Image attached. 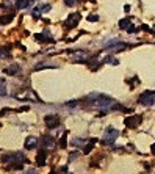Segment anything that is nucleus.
<instances>
[{"mask_svg":"<svg viewBox=\"0 0 155 174\" xmlns=\"http://www.w3.org/2000/svg\"><path fill=\"white\" fill-rule=\"evenodd\" d=\"M44 122H46V125H47L49 129H55V127H58V124H60V118H58L57 115H47V116L44 118Z\"/></svg>","mask_w":155,"mask_h":174,"instance_id":"obj_6","label":"nucleus"},{"mask_svg":"<svg viewBox=\"0 0 155 174\" xmlns=\"http://www.w3.org/2000/svg\"><path fill=\"white\" fill-rule=\"evenodd\" d=\"M103 61H105V63H111L113 66H116V64H119V61H118L116 58H113V57H107V58H105Z\"/></svg>","mask_w":155,"mask_h":174,"instance_id":"obj_19","label":"nucleus"},{"mask_svg":"<svg viewBox=\"0 0 155 174\" xmlns=\"http://www.w3.org/2000/svg\"><path fill=\"white\" fill-rule=\"evenodd\" d=\"M128 27H130V19H121V21H119V28L127 30Z\"/></svg>","mask_w":155,"mask_h":174,"instance_id":"obj_15","label":"nucleus"},{"mask_svg":"<svg viewBox=\"0 0 155 174\" xmlns=\"http://www.w3.org/2000/svg\"><path fill=\"white\" fill-rule=\"evenodd\" d=\"M150 151H152V154H155V143L150 146Z\"/></svg>","mask_w":155,"mask_h":174,"instance_id":"obj_31","label":"nucleus"},{"mask_svg":"<svg viewBox=\"0 0 155 174\" xmlns=\"http://www.w3.org/2000/svg\"><path fill=\"white\" fill-rule=\"evenodd\" d=\"M19 71V64H13L11 68H7L5 69V74H10V75H14L16 72Z\"/></svg>","mask_w":155,"mask_h":174,"instance_id":"obj_14","label":"nucleus"},{"mask_svg":"<svg viewBox=\"0 0 155 174\" xmlns=\"http://www.w3.org/2000/svg\"><path fill=\"white\" fill-rule=\"evenodd\" d=\"M46 68H57L55 64H47V63H41L38 66H35V71H41V69H46Z\"/></svg>","mask_w":155,"mask_h":174,"instance_id":"obj_18","label":"nucleus"},{"mask_svg":"<svg viewBox=\"0 0 155 174\" xmlns=\"http://www.w3.org/2000/svg\"><path fill=\"white\" fill-rule=\"evenodd\" d=\"M42 146L47 147V149H52V147L55 146L53 138H52V136H44V138H42Z\"/></svg>","mask_w":155,"mask_h":174,"instance_id":"obj_10","label":"nucleus"},{"mask_svg":"<svg viewBox=\"0 0 155 174\" xmlns=\"http://www.w3.org/2000/svg\"><path fill=\"white\" fill-rule=\"evenodd\" d=\"M96 141H97L96 138H91V140H89V143H88V144H86V146L83 147V152H85V154H89V152H91V149L94 147Z\"/></svg>","mask_w":155,"mask_h":174,"instance_id":"obj_13","label":"nucleus"},{"mask_svg":"<svg viewBox=\"0 0 155 174\" xmlns=\"http://www.w3.org/2000/svg\"><path fill=\"white\" fill-rule=\"evenodd\" d=\"M127 32H128V33H138V32H139V27H135V25H130V27L127 28Z\"/></svg>","mask_w":155,"mask_h":174,"instance_id":"obj_22","label":"nucleus"},{"mask_svg":"<svg viewBox=\"0 0 155 174\" xmlns=\"http://www.w3.org/2000/svg\"><path fill=\"white\" fill-rule=\"evenodd\" d=\"M36 144H38V138H35V136H28V138L25 140L24 147H25L27 151H30V149H35V147H36Z\"/></svg>","mask_w":155,"mask_h":174,"instance_id":"obj_8","label":"nucleus"},{"mask_svg":"<svg viewBox=\"0 0 155 174\" xmlns=\"http://www.w3.org/2000/svg\"><path fill=\"white\" fill-rule=\"evenodd\" d=\"M50 174H55V172H50Z\"/></svg>","mask_w":155,"mask_h":174,"instance_id":"obj_35","label":"nucleus"},{"mask_svg":"<svg viewBox=\"0 0 155 174\" xmlns=\"http://www.w3.org/2000/svg\"><path fill=\"white\" fill-rule=\"evenodd\" d=\"M141 121H142V118H141L139 115H130V116H127V118L124 119V124H125V127L135 129V127H138V125L141 124Z\"/></svg>","mask_w":155,"mask_h":174,"instance_id":"obj_4","label":"nucleus"},{"mask_svg":"<svg viewBox=\"0 0 155 174\" xmlns=\"http://www.w3.org/2000/svg\"><path fill=\"white\" fill-rule=\"evenodd\" d=\"M46 158H47V152L46 151H39L38 155H36V163L39 166H44L46 165Z\"/></svg>","mask_w":155,"mask_h":174,"instance_id":"obj_9","label":"nucleus"},{"mask_svg":"<svg viewBox=\"0 0 155 174\" xmlns=\"http://www.w3.org/2000/svg\"><path fill=\"white\" fill-rule=\"evenodd\" d=\"M119 43H121V41H119L118 38H111L110 41H105V43H103V46H107V47H113V46H118Z\"/></svg>","mask_w":155,"mask_h":174,"instance_id":"obj_16","label":"nucleus"},{"mask_svg":"<svg viewBox=\"0 0 155 174\" xmlns=\"http://www.w3.org/2000/svg\"><path fill=\"white\" fill-rule=\"evenodd\" d=\"M28 5H30L28 0H16V8L18 10H25Z\"/></svg>","mask_w":155,"mask_h":174,"instance_id":"obj_12","label":"nucleus"},{"mask_svg":"<svg viewBox=\"0 0 155 174\" xmlns=\"http://www.w3.org/2000/svg\"><path fill=\"white\" fill-rule=\"evenodd\" d=\"M3 161H16V163H22L27 161L25 155L22 152H16V154H10V155H3Z\"/></svg>","mask_w":155,"mask_h":174,"instance_id":"obj_5","label":"nucleus"},{"mask_svg":"<svg viewBox=\"0 0 155 174\" xmlns=\"http://www.w3.org/2000/svg\"><path fill=\"white\" fill-rule=\"evenodd\" d=\"M36 172H38V171H36V169H30V171H27V172H25V174H36Z\"/></svg>","mask_w":155,"mask_h":174,"instance_id":"obj_30","label":"nucleus"},{"mask_svg":"<svg viewBox=\"0 0 155 174\" xmlns=\"http://www.w3.org/2000/svg\"><path fill=\"white\" fill-rule=\"evenodd\" d=\"M0 86H5V80L3 79H0Z\"/></svg>","mask_w":155,"mask_h":174,"instance_id":"obj_33","label":"nucleus"},{"mask_svg":"<svg viewBox=\"0 0 155 174\" xmlns=\"http://www.w3.org/2000/svg\"><path fill=\"white\" fill-rule=\"evenodd\" d=\"M50 8H52V7H50L49 3H46V5H42V7H39V10H41V11H44V13H47V11H50Z\"/></svg>","mask_w":155,"mask_h":174,"instance_id":"obj_24","label":"nucleus"},{"mask_svg":"<svg viewBox=\"0 0 155 174\" xmlns=\"http://www.w3.org/2000/svg\"><path fill=\"white\" fill-rule=\"evenodd\" d=\"M71 160H74V158H77V154H71V157H69Z\"/></svg>","mask_w":155,"mask_h":174,"instance_id":"obj_32","label":"nucleus"},{"mask_svg":"<svg viewBox=\"0 0 155 174\" xmlns=\"http://www.w3.org/2000/svg\"><path fill=\"white\" fill-rule=\"evenodd\" d=\"M63 2H64L68 7H72V5H75V0H63Z\"/></svg>","mask_w":155,"mask_h":174,"instance_id":"obj_27","label":"nucleus"},{"mask_svg":"<svg viewBox=\"0 0 155 174\" xmlns=\"http://www.w3.org/2000/svg\"><path fill=\"white\" fill-rule=\"evenodd\" d=\"M80 19H82L80 13H74V14H71V16L68 18V21H66L64 27H66V28H74V27L78 24V21H80Z\"/></svg>","mask_w":155,"mask_h":174,"instance_id":"obj_7","label":"nucleus"},{"mask_svg":"<svg viewBox=\"0 0 155 174\" xmlns=\"http://www.w3.org/2000/svg\"><path fill=\"white\" fill-rule=\"evenodd\" d=\"M39 13H41V10H39V8H35V10L32 11V16H33V19H39Z\"/></svg>","mask_w":155,"mask_h":174,"instance_id":"obj_21","label":"nucleus"},{"mask_svg":"<svg viewBox=\"0 0 155 174\" xmlns=\"http://www.w3.org/2000/svg\"><path fill=\"white\" fill-rule=\"evenodd\" d=\"M75 105H77V102H75V100H72V102H69V104H68V107H75Z\"/></svg>","mask_w":155,"mask_h":174,"instance_id":"obj_29","label":"nucleus"},{"mask_svg":"<svg viewBox=\"0 0 155 174\" xmlns=\"http://www.w3.org/2000/svg\"><path fill=\"white\" fill-rule=\"evenodd\" d=\"M138 102L142 104V105H147V107L155 105V93H153V91H146V93H142V94L139 96Z\"/></svg>","mask_w":155,"mask_h":174,"instance_id":"obj_3","label":"nucleus"},{"mask_svg":"<svg viewBox=\"0 0 155 174\" xmlns=\"http://www.w3.org/2000/svg\"><path fill=\"white\" fill-rule=\"evenodd\" d=\"M118 136H119V130H116L114 127H108V129L105 130L103 136H102V143H103V144H113Z\"/></svg>","mask_w":155,"mask_h":174,"instance_id":"obj_2","label":"nucleus"},{"mask_svg":"<svg viewBox=\"0 0 155 174\" xmlns=\"http://www.w3.org/2000/svg\"><path fill=\"white\" fill-rule=\"evenodd\" d=\"M8 57H10V54L5 49H0V58H8Z\"/></svg>","mask_w":155,"mask_h":174,"instance_id":"obj_23","label":"nucleus"},{"mask_svg":"<svg viewBox=\"0 0 155 174\" xmlns=\"http://www.w3.org/2000/svg\"><path fill=\"white\" fill-rule=\"evenodd\" d=\"M72 144H74V146H82V144H83V147H85V146H86V140L83 141L82 138H77V140L72 141Z\"/></svg>","mask_w":155,"mask_h":174,"instance_id":"obj_20","label":"nucleus"},{"mask_svg":"<svg viewBox=\"0 0 155 174\" xmlns=\"http://www.w3.org/2000/svg\"><path fill=\"white\" fill-rule=\"evenodd\" d=\"M66 138H68V132H64L63 135H61V138H60V147H66L68 146V141H66Z\"/></svg>","mask_w":155,"mask_h":174,"instance_id":"obj_17","label":"nucleus"},{"mask_svg":"<svg viewBox=\"0 0 155 174\" xmlns=\"http://www.w3.org/2000/svg\"><path fill=\"white\" fill-rule=\"evenodd\" d=\"M14 19V14H3V16H0V24H10L11 21Z\"/></svg>","mask_w":155,"mask_h":174,"instance_id":"obj_11","label":"nucleus"},{"mask_svg":"<svg viewBox=\"0 0 155 174\" xmlns=\"http://www.w3.org/2000/svg\"><path fill=\"white\" fill-rule=\"evenodd\" d=\"M78 2H86V0H78Z\"/></svg>","mask_w":155,"mask_h":174,"instance_id":"obj_34","label":"nucleus"},{"mask_svg":"<svg viewBox=\"0 0 155 174\" xmlns=\"http://www.w3.org/2000/svg\"><path fill=\"white\" fill-rule=\"evenodd\" d=\"M35 39H36V41H39V43H42V41H46V38H44V35H35Z\"/></svg>","mask_w":155,"mask_h":174,"instance_id":"obj_26","label":"nucleus"},{"mask_svg":"<svg viewBox=\"0 0 155 174\" xmlns=\"http://www.w3.org/2000/svg\"><path fill=\"white\" fill-rule=\"evenodd\" d=\"M7 94V88L5 86H0V96H5Z\"/></svg>","mask_w":155,"mask_h":174,"instance_id":"obj_28","label":"nucleus"},{"mask_svg":"<svg viewBox=\"0 0 155 174\" xmlns=\"http://www.w3.org/2000/svg\"><path fill=\"white\" fill-rule=\"evenodd\" d=\"M94 105L103 111H108V110H121L122 107L116 104L114 99L108 97V96H103V94H97L96 96V100H94Z\"/></svg>","mask_w":155,"mask_h":174,"instance_id":"obj_1","label":"nucleus"},{"mask_svg":"<svg viewBox=\"0 0 155 174\" xmlns=\"http://www.w3.org/2000/svg\"><path fill=\"white\" fill-rule=\"evenodd\" d=\"M88 21H89V22H97V21H99V16H97V14H91V16H88Z\"/></svg>","mask_w":155,"mask_h":174,"instance_id":"obj_25","label":"nucleus"}]
</instances>
